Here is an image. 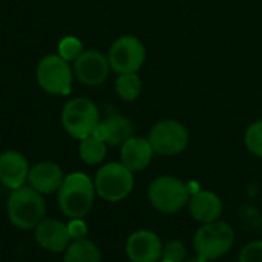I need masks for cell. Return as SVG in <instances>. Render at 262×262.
<instances>
[{
  "label": "cell",
  "mask_w": 262,
  "mask_h": 262,
  "mask_svg": "<svg viewBox=\"0 0 262 262\" xmlns=\"http://www.w3.org/2000/svg\"><path fill=\"white\" fill-rule=\"evenodd\" d=\"M187 262H209V261H206V259H203V258H195V259H190V261H187Z\"/></svg>",
  "instance_id": "cell-26"
},
{
  "label": "cell",
  "mask_w": 262,
  "mask_h": 262,
  "mask_svg": "<svg viewBox=\"0 0 262 262\" xmlns=\"http://www.w3.org/2000/svg\"><path fill=\"white\" fill-rule=\"evenodd\" d=\"M94 181L81 172H74L64 177L60 189L57 190V203L64 216L69 220L84 218L95 200Z\"/></svg>",
  "instance_id": "cell-1"
},
{
  "label": "cell",
  "mask_w": 262,
  "mask_h": 262,
  "mask_svg": "<svg viewBox=\"0 0 262 262\" xmlns=\"http://www.w3.org/2000/svg\"><path fill=\"white\" fill-rule=\"evenodd\" d=\"M111 64L104 54L97 49H86L74 61L75 77L86 86H98L109 77Z\"/></svg>",
  "instance_id": "cell-10"
},
{
  "label": "cell",
  "mask_w": 262,
  "mask_h": 262,
  "mask_svg": "<svg viewBox=\"0 0 262 262\" xmlns=\"http://www.w3.org/2000/svg\"><path fill=\"white\" fill-rule=\"evenodd\" d=\"M92 135H95L109 146H120L130 137H134V126L127 117L112 114L104 121H100Z\"/></svg>",
  "instance_id": "cell-15"
},
{
  "label": "cell",
  "mask_w": 262,
  "mask_h": 262,
  "mask_svg": "<svg viewBox=\"0 0 262 262\" xmlns=\"http://www.w3.org/2000/svg\"><path fill=\"white\" fill-rule=\"evenodd\" d=\"M34 238L37 244L52 253H60L68 249L71 244V236L68 226L57 220H43L34 229Z\"/></svg>",
  "instance_id": "cell-13"
},
{
  "label": "cell",
  "mask_w": 262,
  "mask_h": 262,
  "mask_svg": "<svg viewBox=\"0 0 262 262\" xmlns=\"http://www.w3.org/2000/svg\"><path fill=\"white\" fill-rule=\"evenodd\" d=\"M58 55L66 61H75L83 54V43L75 35H66L58 41Z\"/></svg>",
  "instance_id": "cell-21"
},
{
  "label": "cell",
  "mask_w": 262,
  "mask_h": 262,
  "mask_svg": "<svg viewBox=\"0 0 262 262\" xmlns=\"http://www.w3.org/2000/svg\"><path fill=\"white\" fill-rule=\"evenodd\" d=\"M64 180L63 170L57 163L41 161L29 169L28 184L41 195L54 193L60 189Z\"/></svg>",
  "instance_id": "cell-14"
},
{
  "label": "cell",
  "mask_w": 262,
  "mask_h": 262,
  "mask_svg": "<svg viewBox=\"0 0 262 262\" xmlns=\"http://www.w3.org/2000/svg\"><path fill=\"white\" fill-rule=\"evenodd\" d=\"M63 262H101V253L92 241L83 238L71 241L64 250Z\"/></svg>",
  "instance_id": "cell-18"
},
{
  "label": "cell",
  "mask_w": 262,
  "mask_h": 262,
  "mask_svg": "<svg viewBox=\"0 0 262 262\" xmlns=\"http://www.w3.org/2000/svg\"><path fill=\"white\" fill-rule=\"evenodd\" d=\"M235 243V232L226 223H209L204 224L195 235L193 246L200 258L206 261L218 259L229 253Z\"/></svg>",
  "instance_id": "cell-6"
},
{
  "label": "cell",
  "mask_w": 262,
  "mask_h": 262,
  "mask_svg": "<svg viewBox=\"0 0 262 262\" xmlns=\"http://www.w3.org/2000/svg\"><path fill=\"white\" fill-rule=\"evenodd\" d=\"M239 262H262V241L247 244L239 255Z\"/></svg>",
  "instance_id": "cell-24"
},
{
  "label": "cell",
  "mask_w": 262,
  "mask_h": 262,
  "mask_svg": "<svg viewBox=\"0 0 262 262\" xmlns=\"http://www.w3.org/2000/svg\"><path fill=\"white\" fill-rule=\"evenodd\" d=\"M143 81L137 72L130 74H118L115 81V91L124 101H134L141 94Z\"/></svg>",
  "instance_id": "cell-20"
},
{
  "label": "cell",
  "mask_w": 262,
  "mask_h": 262,
  "mask_svg": "<svg viewBox=\"0 0 262 262\" xmlns=\"http://www.w3.org/2000/svg\"><path fill=\"white\" fill-rule=\"evenodd\" d=\"M152 146L147 138L130 137L121 144V164L132 172H140L152 161Z\"/></svg>",
  "instance_id": "cell-16"
},
{
  "label": "cell",
  "mask_w": 262,
  "mask_h": 262,
  "mask_svg": "<svg viewBox=\"0 0 262 262\" xmlns=\"http://www.w3.org/2000/svg\"><path fill=\"white\" fill-rule=\"evenodd\" d=\"M6 212L11 224L20 230H34L46 215V203L31 186H21L11 190L6 203Z\"/></svg>",
  "instance_id": "cell-2"
},
{
  "label": "cell",
  "mask_w": 262,
  "mask_h": 262,
  "mask_svg": "<svg viewBox=\"0 0 262 262\" xmlns=\"http://www.w3.org/2000/svg\"><path fill=\"white\" fill-rule=\"evenodd\" d=\"M126 253L130 262H158L163 255V244L155 233L140 230L129 236Z\"/></svg>",
  "instance_id": "cell-11"
},
{
  "label": "cell",
  "mask_w": 262,
  "mask_h": 262,
  "mask_svg": "<svg viewBox=\"0 0 262 262\" xmlns=\"http://www.w3.org/2000/svg\"><path fill=\"white\" fill-rule=\"evenodd\" d=\"M161 259L164 262H184L186 259V249L180 241H169L163 247Z\"/></svg>",
  "instance_id": "cell-23"
},
{
  "label": "cell",
  "mask_w": 262,
  "mask_h": 262,
  "mask_svg": "<svg viewBox=\"0 0 262 262\" xmlns=\"http://www.w3.org/2000/svg\"><path fill=\"white\" fill-rule=\"evenodd\" d=\"M107 60L117 74L137 72L146 60V48L135 35H121L111 45Z\"/></svg>",
  "instance_id": "cell-9"
},
{
  "label": "cell",
  "mask_w": 262,
  "mask_h": 262,
  "mask_svg": "<svg viewBox=\"0 0 262 262\" xmlns=\"http://www.w3.org/2000/svg\"><path fill=\"white\" fill-rule=\"evenodd\" d=\"M38 86L52 95H68L72 88L74 71L71 63L63 60L58 54L43 57L35 69Z\"/></svg>",
  "instance_id": "cell-5"
},
{
  "label": "cell",
  "mask_w": 262,
  "mask_h": 262,
  "mask_svg": "<svg viewBox=\"0 0 262 262\" xmlns=\"http://www.w3.org/2000/svg\"><path fill=\"white\" fill-rule=\"evenodd\" d=\"M61 124L64 130L77 140H84L94 134L100 124V112L95 103L84 97L69 100L61 111Z\"/></svg>",
  "instance_id": "cell-3"
},
{
  "label": "cell",
  "mask_w": 262,
  "mask_h": 262,
  "mask_svg": "<svg viewBox=\"0 0 262 262\" xmlns=\"http://www.w3.org/2000/svg\"><path fill=\"white\" fill-rule=\"evenodd\" d=\"M189 209H190V215L196 221H200L203 224H209V223L216 221L221 216L223 203H221L220 196L215 195L213 192L200 190L190 198Z\"/></svg>",
  "instance_id": "cell-17"
},
{
  "label": "cell",
  "mask_w": 262,
  "mask_h": 262,
  "mask_svg": "<svg viewBox=\"0 0 262 262\" xmlns=\"http://www.w3.org/2000/svg\"><path fill=\"white\" fill-rule=\"evenodd\" d=\"M149 143L154 154L172 157L181 154L189 144L187 129L177 120L158 121L149 132Z\"/></svg>",
  "instance_id": "cell-8"
},
{
  "label": "cell",
  "mask_w": 262,
  "mask_h": 262,
  "mask_svg": "<svg viewBox=\"0 0 262 262\" xmlns=\"http://www.w3.org/2000/svg\"><path fill=\"white\" fill-rule=\"evenodd\" d=\"M66 226H68V232H69L71 241H77V239L86 238V235H88V226L83 221V218L71 220L69 224H66Z\"/></svg>",
  "instance_id": "cell-25"
},
{
  "label": "cell",
  "mask_w": 262,
  "mask_h": 262,
  "mask_svg": "<svg viewBox=\"0 0 262 262\" xmlns=\"http://www.w3.org/2000/svg\"><path fill=\"white\" fill-rule=\"evenodd\" d=\"M189 187L175 177H158L149 186V201L163 213H175L189 201Z\"/></svg>",
  "instance_id": "cell-7"
},
{
  "label": "cell",
  "mask_w": 262,
  "mask_h": 262,
  "mask_svg": "<svg viewBox=\"0 0 262 262\" xmlns=\"http://www.w3.org/2000/svg\"><path fill=\"white\" fill-rule=\"evenodd\" d=\"M29 164L23 154L17 150H6L0 154V183L9 189H18L28 181Z\"/></svg>",
  "instance_id": "cell-12"
},
{
  "label": "cell",
  "mask_w": 262,
  "mask_h": 262,
  "mask_svg": "<svg viewBox=\"0 0 262 262\" xmlns=\"http://www.w3.org/2000/svg\"><path fill=\"white\" fill-rule=\"evenodd\" d=\"M134 172L121 163L101 166L94 178L95 192L106 201L117 203L124 200L134 189Z\"/></svg>",
  "instance_id": "cell-4"
},
{
  "label": "cell",
  "mask_w": 262,
  "mask_h": 262,
  "mask_svg": "<svg viewBox=\"0 0 262 262\" xmlns=\"http://www.w3.org/2000/svg\"><path fill=\"white\" fill-rule=\"evenodd\" d=\"M107 152V144L97 138L95 135H91L84 140L80 141L78 146V154L80 158L88 163V164H98L104 160Z\"/></svg>",
  "instance_id": "cell-19"
},
{
  "label": "cell",
  "mask_w": 262,
  "mask_h": 262,
  "mask_svg": "<svg viewBox=\"0 0 262 262\" xmlns=\"http://www.w3.org/2000/svg\"><path fill=\"white\" fill-rule=\"evenodd\" d=\"M244 141H246L247 149L253 155L262 157V120L255 121L253 124H250L247 127Z\"/></svg>",
  "instance_id": "cell-22"
},
{
  "label": "cell",
  "mask_w": 262,
  "mask_h": 262,
  "mask_svg": "<svg viewBox=\"0 0 262 262\" xmlns=\"http://www.w3.org/2000/svg\"><path fill=\"white\" fill-rule=\"evenodd\" d=\"M161 262H164V261H161Z\"/></svg>",
  "instance_id": "cell-27"
}]
</instances>
